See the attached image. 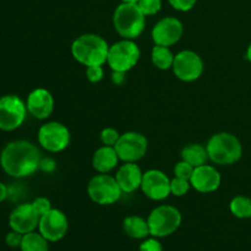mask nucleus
Returning <instances> with one entry per match:
<instances>
[{
	"instance_id": "1",
	"label": "nucleus",
	"mask_w": 251,
	"mask_h": 251,
	"mask_svg": "<svg viewBox=\"0 0 251 251\" xmlns=\"http://www.w3.org/2000/svg\"><path fill=\"white\" fill-rule=\"evenodd\" d=\"M41 159L38 147L26 140L10 142L0 154L1 168L14 178H25L33 174L39 168Z\"/></svg>"
},
{
	"instance_id": "2",
	"label": "nucleus",
	"mask_w": 251,
	"mask_h": 251,
	"mask_svg": "<svg viewBox=\"0 0 251 251\" xmlns=\"http://www.w3.org/2000/svg\"><path fill=\"white\" fill-rule=\"evenodd\" d=\"M109 44L103 37L95 33H85L71 44V54L80 64L87 66L104 65L107 63Z\"/></svg>"
},
{
	"instance_id": "3",
	"label": "nucleus",
	"mask_w": 251,
	"mask_h": 251,
	"mask_svg": "<svg viewBox=\"0 0 251 251\" xmlns=\"http://www.w3.org/2000/svg\"><path fill=\"white\" fill-rule=\"evenodd\" d=\"M208 158L218 166H230L242 158L243 146L235 135L229 132H217L206 144Z\"/></svg>"
},
{
	"instance_id": "4",
	"label": "nucleus",
	"mask_w": 251,
	"mask_h": 251,
	"mask_svg": "<svg viewBox=\"0 0 251 251\" xmlns=\"http://www.w3.org/2000/svg\"><path fill=\"white\" fill-rule=\"evenodd\" d=\"M113 26L124 39H136L144 32L146 26V16L137 4L122 2L113 14Z\"/></svg>"
},
{
	"instance_id": "5",
	"label": "nucleus",
	"mask_w": 251,
	"mask_h": 251,
	"mask_svg": "<svg viewBox=\"0 0 251 251\" xmlns=\"http://www.w3.org/2000/svg\"><path fill=\"white\" fill-rule=\"evenodd\" d=\"M150 234L154 238H163L173 234L181 225V213L171 205H161L151 211L149 218Z\"/></svg>"
},
{
	"instance_id": "6",
	"label": "nucleus",
	"mask_w": 251,
	"mask_h": 251,
	"mask_svg": "<svg viewBox=\"0 0 251 251\" xmlns=\"http://www.w3.org/2000/svg\"><path fill=\"white\" fill-rule=\"evenodd\" d=\"M141 51L134 39H124L109 46L107 64L113 71L127 73L139 63Z\"/></svg>"
},
{
	"instance_id": "7",
	"label": "nucleus",
	"mask_w": 251,
	"mask_h": 251,
	"mask_svg": "<svg viewBox=\"0 0 251 251\" xmlns=\"http://www.w3.org/2000/svg\"><path fill=\"white\" fill-rule=\"evenodd\" d=\"M87 194L91 200L100 206L113 205L122 198L123 191L115 176L108 174H97L87 184Z\"/></svg>"
},
{
	"instance_id": "8",
	"label": "nucleus",
	"mask_w": 251,
	"mask_h": 251,
	"mask_svg": "<svg viewBox=\"0 0 251 251\" xmlns=\"http://www.w3.org/2000/svg\"><path fill=\"white\" fill-rule=\"evenodd\" d=\"M120 161L124 163L131 162L136 163L144 158L149 149V141L146 136L136 131H127L120 134L119 140L114 146Z\"/></svg>"
},
{
	"instance_id": "9",
	"label": "nucleus",
	"mask_w": 251,
	"mask_h": 251,
	"mask_svg": "<svg viewBox=\"0 0 251 251\" xmlns=\"http://www.w3.org/2000/svg\"><path fill=\"white\" fill-rule=\"evenodd\" d=\"M203 60L196 51L181 50L174 56V63L172 66L176 78L184 82H193L200 78L203 73Z\"/></svg>"
},
{
	"instance_id": "10",
	"label": "nucleus",
	"mask_w": 251,
	"mask_h": 251,
	"mask_svg": "<svg viewBox=\"0 0 251 251\" xmlns=\"http://www.w3.org/2000/svg\"><path fill=\"white\" fill-rule=\"evenodd\" d=\"M70 131L59 122H48L38 130V142L46 151L61 152L70 144Z\"/></svg>"
},
{
	"instance_id": "11",
	"label": "nucleus",
	"mask_w": 251,
	"mask_h": 251,
	"mask_svg": "<svg viewBox=\"0 0 251 251\" xmlns=\"http://www.w3.org/2000/svg\"><path fill=\"white\" fill-rule=\"evenodd\" d=\"M27 107L21 98L7 95L0 98V130L12 131L22 125L26 118Z\"/></svg>"
},
{
	"instance_id": "12",
	"label": "nucleus",
	"mask_w": 251,
	"mask_h": 251,
	"mask_svg": "<svg viewBox=\"0 0 251 251\" xmlns=\"http://www.w3.org/2000/svg\"><path fill=\"white\" fill-rule=\"evenodd\" d=\"M69 229V222L65 213L56 208H51L49 212L39 218L38 230L48 242L55 243L63 239Z\"/></svg>"
},
{
	"instance_id": "13",
	"label": "nucleus",
	"mask_w": 251,
	"mask_h": 251,
	"mask_svg": "<svg viewBox=\"0 0 251 251\" xmlns=\"http://www.w3.org/2000/svg\"><path fill=\"white\" fill-rule=\"evenodd\" d=\"M140 189L150 200H166L171 195V179L159 169H150L144 173Z\"/></svg>"
},
{
	"instance_id": "14",
	"label": "nucleus",
	"mask_w": 251,
	"mask_h": 251,
	"mask_svg": "<svg viewBox=\"0 0 251 251\" xmlns=\"http://www.w3.org/2000/svg\"><path fill=\"white\" fill-rule=\"evenodd\" d=\"M184 33V26L176 17L168 16L161 19L151 31L152 41L154 44L172 47L180 41Z\"/></svg>"
},
{
	"instance_id": "15",
	"label": "nucleus",
	"mask_w": 251,
	"mask_h": 251,
	"mask_svg": "<svg viewBox=\"0 0 251 251\" xmlns=\"http://www.w3.org/2000/svg\"><path fill=\"white\" fill-rule=\"evenodd\" d=\"M221 181H222V176H221L220 172L215 167L207 163L196 167L190 178L191 188L201 194L215 193L220 188Z\"/></svg>"
},
{
	"instance_id": "16",
	"label": "nucleus",
	"mask_w": 251,
	"mask_h": 251,
	"mask_svg": "<svg viewBox=\"0 0 251 251\" xmlns=\"http://www.w3.org/2000/svg\"><path fill=\"white\" fill-rule=\"evenodd\" d=\"M39 215L34 211L32 203H22L17 206L9 217V225L12 230L27 234L34 232L39 223Z\"/></svg>"
},
{
	"instance_id": "17",
	"label": "nucleus",
	"mask_w": 251,
	"mask_h": 251,
	"mask_svg": "<svg viewBox=\"0 0 251 251\" xmlns=\"http://www.w3.org/2000/svg\"><path fill=\"white\" fill-rule=\"evenodd\" d=\"M26 107L27 112L36 119H47L54 110V98L46 88H36L27 97Z\"/></svg>"
},
{
	"instance_id": "18",
	"label": "nucleus",
	"mask_w": 251,
	"mask_h": 251,
	"mask_svg": "<svg viewBox=\"0 0 251 251\" xmlns=\"http://www.w3.org/2000/svg\"><path fill=\"white\" fill-rule=\"evenodd\" d=\"M142 176H144V172L141 171V168L136 163H131V162L120 166L115 174V179L122 191L125 194H131L141 188Z\"/></svg>"
},
{
	"instance_id": "19",
	"label": "nucleus",
	"mask_w": 251,
	"mask_h": 251,
	"mask_svg": "<svg viewBox=\"0 0 251 251\" xmlns=\"http://www.w3.org/2000/svg\"><path fill=\"white\" fill-rule=\"evenodd\" d=\"M119 156L114 147L104 146L97 149L92 157V167L96 172L102 174H108L115 169L119 163Z\"/></svg>"
},
{
	"instance_id": "20",
	"label": "nucleus",
	"mask_w": 251,
	"mask_h": 251,
	"mask_svg": "<svg viewBox=\"0 0 251 251\" xmlns=\"http://www.w3.org/2000/svg\"><path fill=\"white\" fill-rule=\"evenodd\" d=\"M123 229L127 237L132 239H146L150 234V228L147 220L140 216H129L123 222Z\"/></svg>"
},
{
	"instance_id": "21",
	"label": "nucleus",
	"mask_w": 251,
	"mask_h": 251,
	"mask_svg": "<svg viewBox=\"0 0 251 251\" xmlns=\"http://www.w3.org/2000/svg\"><path fill=\"white\" fill-rule=\"evenodd\" d=\"M180 157L183 161L190 163L194 168L207 163L208 153L206 146L201 144H190L181 150Z\"/></svg>"
},
{
	"instance_id": "22",
	"label": "nucleus",
	"mask_w": 251,
	"mask_h": 251,
	"mask_svg": "<svg viewBox=\"0 0 251 251\" xmlns=\"http://www.w3.org/2000/svg\"><path fill=\"white\" fill-rule=\"evenodd\" d=\"M174 54L169 47L154 44L151 50V61L159 70H169L174 63Z\"/></svg>"
},
{
	"instance_id": "23",
	"label": "nucleus",
	"mask_w": 251,
	"mask_h": 251,
	"mask_svg": "<svg viewBox=\"0 0 251 251\" xmlns=\"http://www.w3.org/2000/svg\"><path fill=\"white\" fill-rule=\"evenodd\" d=\"M48 243L41 233L31 232L24 234L20 249L21 251H49Z\"/></svg>"
},
{
	"instance_id": "24",
	"label": "nucleus",
	"mask_w": 251,
	"mask_h": 251,
	"mask_svg": "<svg viewBox=\"0 0 251 251\" xmlns=\"http://www.w3.org/2000/svg\"><path fill=\"white\" fill-rule=\"evenodd\" d=\"M229 210L233 216L240 220L251 218V199L244 195H238L232 199Z\"/></svg>"
},
{
	"instance_id": "25",
	"label": "nucleus",
	"mask_w": 251,
	"mask_h": 251,
	"mask_svg": "<svg viewBox=\"0 0 251 251\" xmlns=\"http://www.w3.org/2000/svg\"><path fill=\"white\" fill-rule=\"evenodd\" d=\"M191 188L190 180L183 178H178L176 176L174 179H171V194L176 196V198H181L185 196L189 193Z\"/></svg>"
},
{
	"instance_id": "26",
	"label": "nucleus",
	"mask_w": 251,
	"mask_h": 251,
	"mask_svg": "<svg viewBox=\"0 0 251 251\" xmlns=\"http://www.w3.org/2000/svg\"><path fill=\"white\" fill-rule=\"evenodd\" d=\"M137 6L144 12L145 16H153L162 9V0H139Z\"/></svg>"
},
{
	"instance_id": "27",
	"label": "nucleus",
	"mask_w": 251,
	"mask_h": 251,
	"mask_svg": "<svg viewBox=\"0 0 251 251\" xmlns=\"http://www.w3.org/2000/svg\"><path fill=\"white\" fill-rule=\"evenodd\" d=\"M100 142H102L104 146H112L114 147L115 144L119 140L120 134L117 129L114 127H104V129L100 131Z\"/></svg>"
},
{
	"instance_id": "28",
	"label": "nucleus",
	"mask_w": 251,
	"mask_h": 251,
	"mask_svg": "<svg viewBox=\"0 0 251 251\" xmlns=\"http://www.w3.org/2000/svg\"><path fill=\"white\" fill-rule=\"evenodd\" d=\"M194 169L195 168H194L190 163H188V162L181 159V161L178 162V163L176 164V167H174V176H178V178H183V179H188V180H190L191 176H193L194 173Z\"/></svg>"
},
{
	"instance_id": "29",
	"label": "nucleus",
	"mask_w": 251,
	"mask_h": 251,
	"mask_svg": "<svg viewBox=\"0 0 251 251\" xmlns=\"http://www.w3.org/2000/svg\"><path fill=\"white\" fill-rule=\"evenodd\" d=\"M104 76V70H103V65H92L87 66L86 69V77L90 82L97 83Z\"/></svg>"
},
{
	"instance_id": "30",
	"label": "nucleus",
	"mask_w": 251,
	"mask_h": 251,
	"mask_svg": "<svg viewBox=\"0 0 251 251\" xmlns=\"http://www.w3.org/2000/svg\"><path fill=\"white\" fill-rule=\"evenodd\" d=\"M32 206H33L34 211L39 215V217H42L43 215H46L47 212L51 210V203L50 201L47 198H37L36 200L32 202Z\"/></svg>"
},
{
	"instance_id": "31",
	"label": "nucleus",
	"mask_w": 251,
	"mask_h": 251,
	"mask_svg": "<svg viewBox=\"0 0 251 251\" xmlns=\"http://www.w3.org/2000/svg\"><path fill=\"white\" fill-rule=\"evenodd\" d=\"M168 2L173 9L181 12H186L195 7L198 0H168Z\"/></svg>"
},
{
	"instance_id": "32",
	"label": "nucleus",
	"mask_w": 251,
	"mask_h": 251,
	"mask_svg": "<svg viewBox=\"0 0 251 251\" xmlns=\"http://www.w3.org/2000/svg\"><path fill=\"white\" fill-rule=\"evenodd\" d=\"M140 251H163V247L156 238L145 239L140 245Z\"/></svg>"
},
{
	"instance_id": "33",
	"label": "nucleus",
	"mask_w": 251,
	"mask_h": 251,
	"mask_svg": "<svg viewBox=\"0 0 251 251\" xmlns=\"http://www.w3.org/2000/svg\"><path fill=\"white\" fill-rule=\"evenodd\" d=\"M22 238H24V234L16 232V230H12V232L7 233L6 238H5V242L9 247L11 248H20L22 243Z\"/></svg>"
},
{
	"instance_id": "34",
	"label": "nucleus",
	"mask_w": 251,
	"mask_h": 251,
	"mask_svg": "<svg viewBox=\"0 0 251 251\" xmlns=\"http://www.w3.org/2000/svg\"><path fill=\"white\" fill-rule=\"evenodd\" d=\"M39 168L46 172V173H51L56 168L55 161L53 158H49V157L48 158H42L41 163H39Z\"/></svg>"
},
{
	"instance_id": "35",
	"label": "nucleus",
	"mask_w": 251,
	"mask_h": 251,
	"mask_svg": "<svg viewBox=\"0 0 251 251\" xmlns=\"http://www.w3.org/2000/svg\"><path fill=\"white\" fill-rule=\"evenodd\" d=\"M125 74L126 73H119V71H113L112 74V81L114 85L120 86L125 82L126 77H125Z\"/></svg>"
},
{
	"instance_id": "36",
	"label": "nucleus",
	"mask_w": 251,
	"mask_h": 251,
	"mask_svg": "<svg viewBox=\"0 0 251 251\" xmlns=\"http://www.w3.org/2000/svg\"><path fill=\"white\" fill-rule=\"evenodd\" d=\"M7 196V188L2 183H0V202H2V201L6 199Z\"/></svg>"
},
{
	"instance_id": "37",
	"label": "nucleus",
	"mask_w": 251,
	"mask_h": 251,
	"mask_svg": "<svg viewBox=\"0 0 251 251\" xmlns=\"http://www.w3.org/2000/svg\"><path fill=\"white\" fill-rule=\"evenodd\" d=\"M247 59L251 63V42H250L249 47H248V49H247Z\"/></svg>"
},
{
	"instance_id": "38",
	"label": "nucleus",
	"mask_w": 251,
	"mask_h": 251,
	"mask_svg": "<svg viewBox=\"0 0 251 251\" xmlns=\"http://www.w3.org/2000/svg\"><path fill=\"white\" fill-rule=\"evenodd\" d=\"M139 0H122V2H131V4H137Z\"/></svg>"
}]
</instances>
